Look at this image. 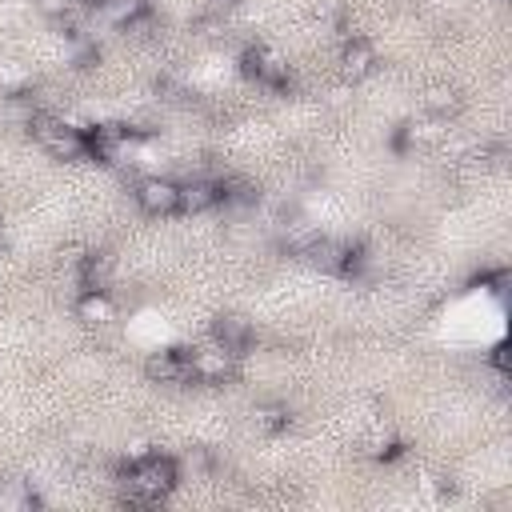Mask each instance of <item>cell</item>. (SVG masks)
Returning <instances> with one entry per match:
<instances>
[{
  "label": "cell",
  "mask_w": 512,
  "mask_h": 512,
  "mask_svg": "<svg viewBox=\"0 0 512 512\" xmlns=\"http://www.w3.org/2000/svg\"><path fill=\"white\" fill-rule=\"evenodd\" d=\"M120 484H124V500H128V504L152 508V504H164V500L176 492V484H180V464H176L172 456H160V452H152V448L140 444V448L128 456Z\"/></svg>",
  "instance_id": "1"
},
{
  "label": "cell",
  "mask_w": 512,
  "mask_h": 512,
  "mask_svg": "<svg viewBox=\"0 0 512 512\" xmlns=\"http://www.w3.org/2000/svg\"><path fill=\"white\" fill-rule=\"evenodd\" d=\"M28 132H32V140H36L52 160H88L84 128H72V124H64V120L52 116V112H32V116H28Z\"/></svg>",
  "instance_id": "2"
},
{
  "label": "cell",
  "mask_w": 512,
  "mask_h": 512,
  "mask_svg": "<svg viewBox=\"0 0 512 512\" xmlns=\"http://www.w3.org/2000/svg\"><path fill=\"white\" fill-rule=\"evenodd\" d=\"M240 72H244L248 80H256L260 88H268V92H288V88H292L288 60H284L276 48H268V44H248V48L240 52Z\"/></svg>",
  "instance_id": "3"
},
{
  "label": "cell",
  "mask_w": 512,
  "mask_h": 512,
  "mask_svg": "<svg viewBox=\"0 0 512 512\" xmlns=\"http://www.w3.org/2000/svg\"><path fill=\"white\" fill-rule=\"evenodd\" d=\"M188 360H192V380L196 384H224L236 376V364L240 356H232L220 340H204L196 348H188Z\"/></svg>",
  "instance_id": "4"
},
{
  "label": "cell",
  "mask_w": 512,
  "mask_h": 512,
  "mask_svg": "<svg viewBox=\"0 0 512 512\" xmlns=\"http://www.w3.org/2000/svg\"><path fill=\"white\" fill-rule=\"evenodd\" d=\"M136 204L148 212V216H172L180 212V184L168 180V176H140L136 188H132Z\"/></svg>",
  "instance_id": "5"
},
{
  "label": "cell",
  "mask_w": 512,
  "mask_h": 512,
  "mask_svg": "<svg viewBox=\"0 0 512 512\" xmlns=\"http://www.w3.org/2000/svg\"><path fill=\"white\" fill-rule=\"evenodd\" d=\"M144 376L152 384H192V360L188 348H164L144 360Z\"/></svg>",
  "instance_id": "6"
},
{
  "label": "cell",
  "mask_w": 512,
  "mask_h": 512,
  "mask_svg": "<svg viewBox=\"0 0 512 512\" xmlns=\"http://www.w3.org/2000/svg\"><path fill=\"white\" fill-rule=\"evenodd\" d=\"M212 340H220L232 356H248L252 352V344H256V332H252V324L244 320V316H216V324H212Z\"/></svg>",
  "instance_id": "7"
},
{
  "label": "cell",
  "mask_w": 512,
  "mask_h": 512,
  "mask_svg": "<svg viewBox=\"0 0 512 512\" xmlns=\"http://www.w3.org/2000/svg\"><path fill=\"white\" fill-rule=\"evenodd\" d=\"M376 68V48L364 36H344L340 44V72L344 80H364Z\"/></svg>",
  "instance_id": "8"
},
{
  "label": "cell",
  "mask_w": 512,
  "mask_h": 512,
  "mask_svg": "<svg viewBox=\"0 0 512 512\" xmlns=\"http://www.w3.org/2000/svg\"><path fill=\"white\" fill-rule=\"evenodd\" d=\"M208 208H220V180H184L180 184V212H208Z\"/></svg>",
  "instance_id": "9"
},
{
  "label": "cell",
  "mask_w": 512,
  "mask_h": 512,
  "mask_svg": "<svg viewBox=\"0 0 512 512\" xmlns=\"http://www.w3.org/2000/svg\"><path fill=\"white\" fill-rule=\"evenodd\" d=\"M76 280H80V292H108L112 256L108 252H84L76 264Z\"/></svg>",
  "instance_id": "10"
},
{
  "label": "cell",
  "mask_w": 512,
  "mask_h": 512,
  "mask_svg": "<svg viewBox=\"0 0 512 512\" xmlns=\"http://www.w3.org/2000/svg\"><path fill=\"white\" fill-rule=\"evenodd\" d=\"M252 424H256V432H264V436H280V432L292 428V408H288L284 400H260V404L252 408Z\"/></svg>",
  "instance_id": "11"
},
{
  "label": "cell",
  "mask_w": 512,
  "mask_h": 512,
  "mask_svg": "<svg viewBox=\"0 0 512 512\" xmlns=\"http://www.w3.org/2000/svg\"><path fill=\"white\" fill-rule=\"evenodd\" d=\"M76 316L84 324H112L116 320V304L108 292H80L76 296Z\"/></svg>",
  "instance_id": "12"
},
{
  "label": "cell",
  "mask_w": 512,
  "mask_h": 512,
  "mask_svg": "<svg viewBox=\"0 0 512 512\" xmlns=\"http://www.w3.org/2000/svg\"><path fill=\"white\" fill-rule=\"evenodd\" d=\"M424 104H428V112H432L436 120H444V116H452V112L460 108V92H456L452 84H432L428 96H424Z\"/></svg>",
  "instance_id": "13"
},
{
  "label": "cell",
  "mask_w": 512,
  "mask_h": 512,
  "mask_svg": "<svg viewBox=\"0 0 512 512\" xmlns=\"http://www.w3.org/2000/svg\"><path fill=\"white\" fill-rule=\"evenodd\" d=\"M36 504H40V496L32 488H8V492H0V508H36Z\"/></svg>",
  "instance_id": "14"
},
{
  "label": "cell",
  "mask_w": 512,
  "mask_h": 512,
  "mask_svg": "<svg viewBox=\"0 0 512 512\" xmlns=\"http://www.w3.org/2000/svg\"><path fill=\"white\" fill-rule=\"evenodd\" d=\"M36 4H40V12H44V16H52V20H60V16H72L80 0H36Z\"/></svg>",
  "instance_id": "15"
},
{
  "label": "cell",
  "mask_w": 512,
  "mask_h": 512,
  "mask_svg": "<svg viewBox=\"0 0 512 512\" xmlns=\"http://www.w3.org/2000/svg\"><path fill=\"white\" fill-rule=\"evenodd\" d=\"M488 364H492V368H496V372L504 376V368H508V364H504V344H496V348H492V356H488Z\"/></svg>",
  "instance_id": "16"
},
{
  "label": "cell",
  "mask_w": 512,
  "mask_h": 512,
  "mask_svg": "<svg viewBox=\"0 0 512 512\" xmlns=\"http://www.w3.org/2000/svg\"><path fill=\"white\" fill-rule=\"evenodd\" d=\"M0 236H4V220H0Z\"/></svg>",
  "instance_id": "17"
}]
</instances>
